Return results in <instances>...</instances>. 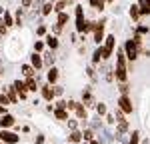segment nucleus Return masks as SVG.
I'll list each match as a JSON object with an SVG mask.
<instances>
[{
  "instance_id": "nucleus-22",
  "label": "nucleus",
  "mask_w": 150,
  "mask_h": 144,
  "mask_svg": "<svg viewBox=\"0 0 150 144\" xmlns=\"http://www.w3.org/2000/svg\"><path fill=\"white\" fill-rule=\"evenodd\" d=\"M96 110H98V114H104V112H106V108H104V104H98V106H96Z\"/></svg>"
},
{
  "instance_id": "nucleus-11",
  "label": "nucleus",
  "mask_w": 150,
  "mask_h": 144,
  "mask_svg": "<svg viewBox=\"0 0 150 144\" xmlns=\"http://www.w3.org/2000/svg\"><path fill=\"white\" fill-rule=\"evenodd\" d=\"M46 44H48L50 48H56V46H58V40L54 38V36H48V38H46Z\"/></svg>"
},
{
  "instance_id": "nucleus-9",
  "label": "nucleus",
  "mask_w": 150,
  "mask_h": 144,
  "mask_svg": "<svg viewBox=\"0 0 150 144\" xmlns=\"http://www.w3.org/2000/svg\"><path fill=\"white\" fill-rule=\"evenodd\" d=\"M22 72H24V76H34V68L28 66V64H24V66H22Z\"/></svg>"
},
{
  "instance_id": "nucleus-19",
  "label": "nucleus",
  "mask_w": 150,
  "mask_h": 144,
  "mask_svg": "<svg viewBox=\"0 0 150 144\" xmlns=\"http://www.w3.org/2000/svg\"><path fill=\"white\" fill-rule=\"evenodd\" d=\"M64 8H66V0H62V2H58V4H56V10L58 12H62Z\"/></svg>"
},
{
  "instance_id": "nucleus-8",
  "label": "nucleus",
  "mask_w": 150,
  "mask_h": 144,
  "mask_svg": "<svg viewBox=\"0 0 150 144\" xmlns=\"http://www.w3.org/2000/svg\"><path fill=\"white\" fill-rule=\"evenodd\" d=\"M42 94H44V98H46V100H52V96H54V90H52L50 86H46V88H42Z\"/></svg>"
},
{
  "instance_id": "nucleus-6",
  "label": "nucleus",
  "mask_w": 150,
  "mask_h": 144,
  "mask_svg": "<svg viewBox=\"0 0 150 144\" xmlns=\"http://www.w3.org/2000/svg\"><path fill=\"white\" fill-rule=\"evenodd\" d=\"M12 124H14V118H12V116H2V120H0V126H2V128H8Z\"/></svg>"
},
{
  "instance_id": "nucleus-12",
  "label": "nucleus",
  "mask_w": 150,
  "mask_h": 144,
  "mask_svg": "<svg viewBox=\"0 0 150 144\" xmlns=\"http://www.w3.org/2000/svg\"><path fill=\"white\" fill-rule=\"evenodd\" d=\"M130 16H132L134 20H138V18H140V10H138V6H132V10H130Z\"/></svg>"
},
{
  "instance_id": "nucleus-16",
  "label": "nucleus",
  "mask_w": 150,
  "mask_h": 144,
  "mask_svg": "<svg viewBox=\"0 0 150 144\" xmlns=\"http://www.w3.org/2000/svg\"><path fill=\"white\" fill-rule=\"evenodd\" d=\"M100 58H104V54H102V48H98V50L94 52V62H98Z\"/></svg>"
},
{
  "instance_id": "nucleus-20",
  "label": "nucleus",
  "mask_w": 150,
  "mask_h": 144,
  "mask_svg": "<svg viewBox=\"0 0 150 144\" xmlns=\"http://www.w3.org/2000/svg\"><path fill=\"white\" fill-rule=\"evenodd\" d=\"M8 98H10L12 102H16V94H14V90H12V88H8Z\"/></svg>"
},
{
  "instance_id": "nucleus-18",
  "label": "nucleus",
  "mask_w": 150,
  "mask_h": 144,
  "mask_svg": "<svg viewBox=\"0 0 150 144\" xmlns=\"http://www.w3.org/2000/svg\"><path fill=\"white\" fill-rule=\"evenodd\" d=\"M70 140H72V142H78V140H80V132H72V134H70Z\"/></svg>"
},
{
  "instance_id": "nucleus-1",
  "label": "nucleus",
  "mask_w": 150,
  "mask_h": 144,
  "mask_svg": "<svg viewBox=\"0 0 150 144\" xmlns=\"http://www.w3.org/2000/svg\"><path fill=\"white\" fill-rule=\"evenodd\" d=\"M116 78L118 80H126V66H124V54H118V68H116Z\"/></svg>"
},
{
  "instance_id": "nucleus-13",
  "label": "nucleus",
  "mask_w": 150,
  "mask_h": 144,
  "mask_svg": "<svg viewBox=\"0 0 150 144\" xmlns=\"http://www.w3.org/2000/svg\"><path fill=\"white\" fill-rule=\"evenodd\" d=\"M32 64H34L36 68H40V66H42V60H40L38 54H32Z\"/></svg>"
},
{
  "instance_id": "nucleus-21",
  "label": "nucleus",
  "mask_w": 150,
  "mask_h": 144,
  "mask_svg": "<svg viewBox=\"0 0 150 144\" xmlns=\"http://www.w3.org/2000/svg\"><path fill=\"white\" fill-rule=\"evenodd\" d=\"M138 132H134V134H132V140H130V144H138Z\"/></svg>"
},
{
  "instance_id": "nucleus-15",
  "label": "nucleus",
  "mask_w": 150,
  "mask_h": 144,
  "mask_svg": "<svg viewBox=\"0 0 150 144\" xmlns=\"http://www.w3.org/2000/svg\"><path fill=\"white\" fill-rule=\"evenodd\" d=\"M90 4H92L94 8H98V10H102V6H104L102 0H90Z\"/></svg>"
},
{
  "instance_id": "nucleus-2",
  "label": "nucleus",
  "mask_w": 150,
  "mask_h": 144,
  "mask_svg": "<svg viewBox=\"0 0 150 144\" xmlns=\"http://www.w3.org/2000/svg\"><path fill=\"white\" fill-rule=\"evenodd\" d=\"M126 52H128V58L134 60L136 56H138V46H136L132 40H128V42H126Z\"/></svg>"
},
{
  "instance_id": "nucleus-24",
  "label": "nucleus",
  "mask_w": 150,
  "mask_h": 144,
  "mask_svg": "<svg viewBox=\"0 0 150 144\" xmlns=\"http://www.w3.org/2000/svg\"><path fill=\"white\" fill-rule=\"evenodd\" d=\"M0 104H8V98L4 94H0Z\"/></svg>"
},
{
  "instance_id": "nucleus-14",
  "label": "nucleus",
  "mask_w": 150,
  "mask_h": 144,
  "mask_svg": "<svg viewBox=\"0 0 150 144\" xmlns=\"http://www.w3.org/2000/svg\"><path fill=\"white\" fill-rule=\"evenodd\" d=\"M66 20H68V14H64V12H62V14L58 16V24H56V26H60V28H62V24L66 22Z\"/></svg>"
},
{
  "instance_id": "nucleus-7",
  "label": "nucleus",
  "mask_w": 150,
  "mask_h": 144,
  "mask_svg": "<svg viewBox=\"0 0 150 144\" xmlns=\"http://www.w3.org/2000/svg\"><path fill=\"white\" fill-rule=\"evenodd\" d=\"M138 10H140V14H148V0H140Z\"/></svg>"
},
{
  "instance_id": "nucleus-4",
  "label": "nucleus",
  "mask_w": 150,
  "mask_h": 144,
  "mask_svg": "<svg viewBox=\"0 0 150 144\" xmlns=\"http://www.w3.org/2000/svg\"><path fill=\"white\" fill-rule=\"evenodd\" d=\"M0 138H2L4 142H8V144L18 142V136H16V134H12V132H0Z\"/></svg>"
},
{
  "instance_id": "nucleus-23",
  "label": "nucleus",
  "mask_w": 150,
  "mask_h": 144,
  "mask_svg": "<svg viewBox=\"0 0 150 144\" xmlns=\"http://www.w3.org/2000/svg\"><path fill=\"white\" fill-rule=\"evenodd\" d=\"M50 10H52V4H46V6H44V10H42V12H44V14H50Z\"/></svg>"
},
{
  "instance_id": "nucleus-3",
  "label": "nucleus",
  "mask_w": 150,
  "mask_h": 144,
  "mask_svg": "<svg viewBox=\"0 0 150 144\" xmlns=\"http://www.w3.org/2000/svg\"><path fill=\"white\" fill-rule=\"evenodd\" d=\"M112 48H114V36H108V38H106V44H104V48H102L104 58H108V56H110Z\"/></svg>"
},
{
  "instance_id": "nucleus-5",
  "label": "nucleus",
  "mask_w": 150,
  "mask_h": 144,
  "mask_svg": "<svg viewBox=\"0 0 150 144\" xmlns=\"http://www.w3.org/2000/svg\"><path fill=\"white\" fill-rule=\"evenodd\" d=\"M118 104H120V108H122V110H124V112H132V104H130V100H128L126 96H122V98H120V102H118Z\"/></svg>"
},
{
  "instance_id": "nucleus-17",
  "label": "nucleus",
  "mask_w": 150,
  "mask_h": 144,
  "mask_svg": "<svg viewBox=\"0 0 150 144\" xmlns=\"http://www.w3.org/2000/svg\"><path fill=\"white\" fill-rule=\"evenodd\" d=\"M56 118H60V120H66V118H68V114H66V112H64V110L60 108V110L56 112Z\"/></svg>"
},
{
  "instance_id": "nucleus-10",
  "label": "nucleus",
  "mask_w": 150,
  "mask_h": 144,
  "mask_svg": "<svg viewBox=\"0 0 150 144\" xmlns=\"http://www.w3.org/2000/svg\"><path fill=\"white\" fill-rule=\"evenodd\" d=\"M56 78H58V70L50 68V72H48V80H50V82H56Z\"/></svg>"
}]
</instances>
